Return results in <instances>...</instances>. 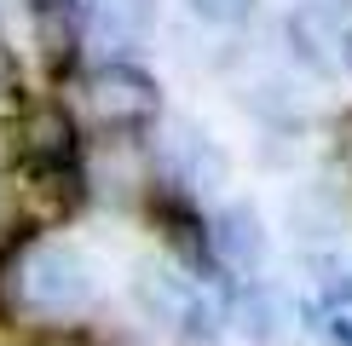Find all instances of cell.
<instances>
[{
	"instance_id": "obj_1",
	"label": "cell",
	"mask_w": 352,
	"mask_h": 346,
	"mask_svg": "<svg viewBox=\"0 0 352 346\" xmlns=\"http://www.w3.org/2000/svg\"><path fill=\"white\" fill-rule=\"evenodd\" d=\"M98 271L87 249L64 237H35L23 249H12V306H29L41 317H76L93 306Z\"/></svg>"
},
{
	"instance_id": "obj_2",
	"label": "cell",
	"mask_w": 352,
	"mask_h": 346,
	"mask_svg": "<svg viewBox=\"0 0 352 346\" xmlns=\"http://www.w3.org/2000/svg\"><path fill=\"white\" fill-rule=\"evenodd\" d=\"M133 306L156 329H173L179 341H214L231 323L226 288L208 277H190V271L168 266V260H144L133 271Z\"/></svg>"
},
{
	"instance_id": "obj_3",
	"label": "cell",
	"mask_w": 352,
	"mask_h": 346,
	"mask_svg": "<svg viewBox=\"0 0 352 346\" xmlns=\"http://www.w3.org/2000/svg\"><path fill=\"white\" fill-rule=\"evenodd\" d=\"M81 110L104 139H139L162 115V86L144 76L139 64L110 58V64H98V69L81 76Z\"/></svg>"
},
{
	"instance_id": "obj_4",
	"label": "cell",
	"mask_w": 352,
	"mask_h": 346,
	"mask_svg": "<svg viewBox=\"0 0 352 346\" xmlns=\"http://www.w3.org/2000/svg\"><path fill=\"white\" fill-rule=\"evenodd\" d=\"M87 202L81 168H29L23 179L6 185V231H58L64 220H76Z\"/></svg>"
},
{
	"instance_id": "obj_5",
	"label": "cell",
	"mask_w": 352,
	"mask_h": 346,
	"mask_svg": "<svg viewBox=\"0 0 352 346\" xmlns=\"http://www.w3.org/2000/svg\"><path fill=\"white\" fill-rule=\"evenodd\" d=\"M12 150H18L29 168H76V150H81L76 110H69L64 98L29 104L18 122H12Z\"/></svg>"
},
{
	"instance_id": "obj_6",
	"label": "cell",
	"mask_w": 352,
	"mask_h": 346,
	"mask_svg": "<svg viewBox=\"0 0 352 346\" xmlns=\"http://www.w3.org/2000/svg\"><path fill=\"white\" fill-rule=\"evenodd\" d=\"M162 173H168V185L179 196L197 202L202 191H219V185L231 179V162L197 122H173L168 139H162Z\"/></svg>"
},
{
	"instance_id": "obj_7",
	"label": "cell",
	"mask_w": 352,
	"mask_h": 346,
	"mask_svg": "<svg viewBox=\"0 0 352 346\" xmlns=\"http://www.w3.org/2000/svg\"><path fill=\"white\" fill-rule=\"evenodd\" d=\"M208 254H214L219 271H231V277H260L266 260H272V231L248 202H226L208 220Z\"/></svg>"
},
{
	"instance_id": "obj_8",
	"label": "cell",
	"mask_w": 352,
	"mask_h": 346,
	"mask_svg": "<svg viewBox=\"0 0 352 346\" xmlns=\"http://www.w3.org/2000/svg\"><path fill=\"white\" fill-rule=\"evenodd\" d=\"M151 220H156V231H162L173 266L190 271V277L219 283V266H214V254H208V225H202L197 202L179 196V191H151Z\"/></svg>"
},
{
	"instance_id": "obj_9",
	"label": "cell",
	"mask_w": 352,
	"mask_h": 346,
	"mask_svg": "<svg viewBox=\"0 0 352 346\" xmlns=\"http://www.w3.org/2000/svg\"><path fill=\"white\" fill-rule=\"evenodd\" d=\"M29 29H35V52L52 76H64L81 52V0H29Z\"/></svg>"
},
{
	"instance_id": "obj_10",
	"label": "cell",
	"mask_w": 352,
	"mask_h": 346,
	"mask_svg": "<svg viewBox=\"0 0 352 346\" xmlns=\"http://www.w3.org/2000/svg\"><path fill=\"white\" fill-rule=\"evenodd\" d=\"M300 323L312 329L318 341L329 346H352V277L346 271H329V277H318L312 295H300Z\"/></svg>"
},
{
	"instance_id": "obj_11",
	"label": "cell",
	"mask_w": 352,
	"mask_h": 346,
	"mask_svg": "<svg viewBox=\"0 0 352 346\" xmlns=\"http://www.w3.org/2000/svg\"><path fill=\"white\" fill-rule=\"evenodd\" d=\"M231 323H237L248 341L277 346V341H283V323H289V306L272 295V288H260V283H254V288H243V295H237V306H231Z\"/></svg>"
},
{
	"instance_id": "obj_12",
	"label": "cell",
	"mask_w": 352,
	"mask_h": 346,
	"mask_svg": "<svg viewBox=\"0 0 352 346\" xmlns=\"http://www.w3.org/2000/svg\"><path fill=\"white\" fill-rule=\"evenodd\" d=\"M144 0H110L104 6V41H139L144 35Z\"/></svg>"
},
{
	"instance_id": "obj_13",
	"label": "cell",
	"mask_w": 352,
	"mask_h": 346,
	"mask_svg": "<svg viewBox=\"0 0 352 346\" xmlns=\"http://www.w3.org/2000/svg\"><path fill=\"white\" fill-rule=\"evenodd\" d=\"M190 12H197L202 23H219V29H231V23H243L248 12H254V0H185Z\"/></svg>"
},
{
	"instance_id": "obj_14",
	"label": "cell",
	"mask_w": 352,
	"mask_h": 346,
	"mask_svg": "<svg viewBox=\"0 0 352 346\" xmlns=\"http://www.w3.org/2000/svg\"><path fill=\"white\" fill-rule=\"evenodd\" d=\"M18 346H93V335L76 323H47V329H29V335H18Z\"/></svg>"
},
{
	"instance_id": "obj_15",
	"label": "cell",
	"mask_w": 352,
	"mask_h": 346,
	"mask_svg": "<svg viewBox=\"0 0 352 346\" xmlns=\"http://www.w3.org/2000/svg\"><path fill=\"white\" fill-rule=\"evenodd\" d=\"M0 93H23L18 86V58H12L6 41H0Z\"/></svg>"
},
{
	"instance_id": "obj_16",
	"label": "cell",
	"mask_w": 352,
	"mask_h": 346,
	"mask_svg": "<svg viewBox=\"0 0 352 346\" xmlns=\"http://www.w3.org/2000/svg\"><path fill=\"white\" fill-rule=\"evenodd\" d=\"M18 162V150H12V122H0V173Z\"/></svg>"
},
{
	"instance_id": "obj_17",
	"label": "cell",
	"mask_w": 352,
	"mask_h": 346,
	"mask_svg": "<svg viewBox=\"0 0 352 346\" xmlns=\"http://www.w3.org/2000/svg\"><path fill=\"white\" fill-rule=\"evenodd\" d=\"M341 58H346V69H352V29L341 35Z\"/></svg>"
}]
</instances>
